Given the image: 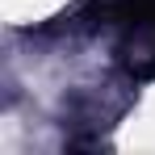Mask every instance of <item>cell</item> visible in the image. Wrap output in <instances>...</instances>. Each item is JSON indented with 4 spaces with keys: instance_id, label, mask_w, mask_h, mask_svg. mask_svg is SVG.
I'll list each match as a JSON object with an SVG mask.
<instances>
[{
    "instance_id": "6da1fadb",
    "label": "cell",
    "mask_w": 155,
    "mask_h": 155,
    "mask_svg": "<svg viewBox=\"0 0 155 155\" xmlns=\"http://www.w3.org/2000/svg\"><path fill=\"white\" fill-rule=\"evenodd\" d=\"M113 25L126 34V46L138 51L147 63V76H155V0H113Z\"/></svg>"
}]
</instances>
